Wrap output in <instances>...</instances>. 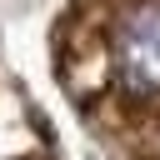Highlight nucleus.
Here are the masks:
<instances>
[{
    "label": "nucleus",
    "mask_w": 160,
    "mask_h": 160,
    "mask_svg": "<svg viewBox=\"0 0 160 160\" xmlns=\"http://www.w3.org/2000/svg\"><path fill=\"white\" fill-rule=\"evenodd\" d=\"M115 55L135 90H160V0L125 15L115 35Z\"/></svg>",
    "instance_id": "obj_1"
}]
</instances>
